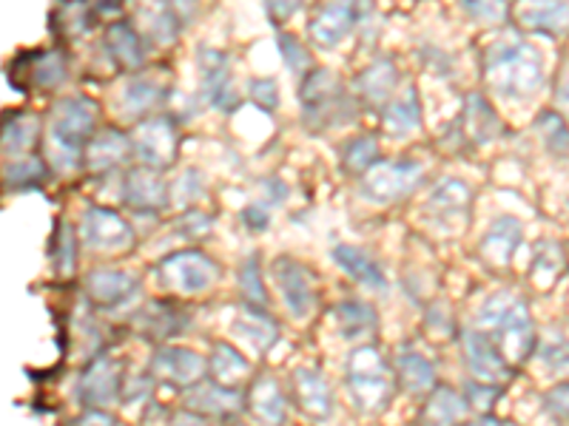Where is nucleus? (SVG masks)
Wrapping results in <instances>:
<instances>
[{
  "label": "nucleus",
  "mask_w": 569,
  "mask_h": 426,
  "mask_svg": "<svg viewBox=\"0 0 569 426\" xmlns=\"http://www.w3.org/2000/svg\"><path fill=\"white\" fill-rule=\"evenodd\" d=\"M485 78L498 98L525 103L543 89V54L521 34H505L487 45Z\"/></svg>",
  "instance_id": "f257e3e1"
},
{
  "label": "nucleus",
  "mask_w": 569,
  "mask_h": 426,
  "mask_svg": "<svg viewBox=\"0 0 569 426\" xmlns=\"http://www.w3.org/2000/svg\"><path fill=\"white\" fill-rule=\"evenodd\" d=\"M476 327L496 342L512 367H521L536 355L538 329L530 304L516 291H496L481 302L476 313Z\"/></svg>",
  "instance_id": "f03ea898"
},
{
  "label": "nucleus",
  "mask_w": 569,
  "mask_h": 426,
  "mask_svg": "<svg viewBox=\"0 0 569 426\" xmlns=\"http://www.w3.org/2000/svg\"><path fill=\"white\" fill-rule=\"evenodd\" d=\"M100 105L86 94H71L54 103L49 116V149L46 156L54 169L78 171L91 136L98 134Z\"/></svg>",
  "instance_id": "7ed1b4c3"
},
{
  "label": "nucleus",
  "mask_w": 569,
  "mask_h": 426,
  "mask_svg": "<svg viewBox=\"0 0 569 426\" xmlns=\"http://www.w3.org/2000/svg\"><path fill=\"white\" fill-rule=\"evenodd\" d=\"M345 387H348L350 404L362 415H379L390 407L396 387V369L385 358L376 344H356L345 362Z\"/></svg>",
  "instance_id": "20e7f679"
},
{
  "label": "nucleus",
  "mask_w": 569,
  "mask_h": 426,
  "mask_svg": "<svg viewBox=\"0 0 569 426\" xmlns=\"http://www.w3.org/2000/svg\"><path fill=\"white\" fill-rule=\"evenodd\" d=\"M305 129L328 131L350 123L356 116V100L350 98L339 78L328 69H311L299 83Z\"/></svg>",
  "instance_id": "39448f33"
},
{
  "label": "nucleus",
  "mask_w": 569,
  "mask_h": 426,
  "mask_svg": "<svg viewBox=\"0 0 569 426\" xmlns=\"http://www.w3.org/2000/svg\"><path fill=\"white\" fill-rule=\"evenodd\" d=\"M154 273L162 291L177 296H202L222 278L220 262L191 245L166 253L157 262Z\"/></svg>",
  "instance_id": "423d86ee"
},
{
  "label": "nucleus",
  "mask_w": 569,
  "mask_h": 426,
  "mask_svg": "<svg viewBox=\"0 0 569 426\" xmlns=\"http://www.w3.org/2000/svg\"><path fill=\"white\" fill-rule=\"evenodd\" d=\"M271 282L279 293L284 313L293 322H308L319 307L317 273L293 256H279L271 262Z\"/></svg>",
  "instance_id": "0eeeda50"
},
{
  "label": "nucleus",
  "mask_w": 569,
  "mask_h": 426,
  "mask_svg": "<svg viewBox=\"0 0 569 426\" xmlns=\"http://www.w3.org/2000/svg\"><path fill=\"white\" fill-rule=\"evenodd\" d=\"M80 245L94 256H120L134 251L137 233L126 216L103 205H89L80 220Z\"/></svg>",
  "instance_id": "6e6552de"
},
{
  "label": "nucleus",
  "mask_w": 569,
  "mask_h": 426,
  "mask_svg": "<svg viewBox=\"0 0 569 426\" xmlns=\"http://www.w3.org/2000/svg\"><path fill=\"white\" fill-rule=\"evenodd\" d=\"M123 362L109 353H98L83 369H80L74 395H78V404H83V407L111 409L114 404L123 400Z\"/></svg>",
  "instance_id": "1a4fd4ad"
},
{
  "label": "nucleus",
  "mask_w": 569,
  "mask_h": 426,
  "mask_svg": "<svg viewBox=\"0 0 569 426\" xmlns=\"http://www.w3.org/2000/svg\"><path fill=\"white\" fill-rule=\"evenodd\" d=\"M425 180V165L413 160H382L362 174V196L376 205H390L416 191Z\"/></svg>",
  "instance_id": "9d476101"
},
{
  "label": "nucleus",
  "mask_w": 569,
  "mask_h": 426,
  "mask_svg": "<svg viewBox=\"0 0 569 426\" xmlns=\"http://www.w3.org/2000/svg\"><path fill=\"white\" fill-rule=\"evenodd\" d=\"M459 347L461 358H465V367L470 373V378L476 382L496 384V387H505L512 382L516 367L505 358V353L496 347L487 333H481L479 327H461L459 329Z\"/></svg>",
  "instance_id": "9b49d317"
},
{
  "label": "nucleus",
  "mask_w": 569,
  "mask_h": 426,
  "mask_svg": "<svg viewBox=\"0 0 569 426\" xmlns=\"http://www.w3.org/2000/svg\"><path fill=\"white\" fill-rule=\"evenodd\" d=\"M191 327H194V316L182 304L171 302V298L146 302L131 316V329H134L137 336L154 344H171L174 338L186 336Z\"/></svg>",
  "instance_id": "f8f14e48"
},
{
  "label": "nucleus",
  "mask_w": 569,
  "mask_h": 426,
  "mask_svg": "<svg viewBox=\"0 0 569 426\" xmlns=\"http://www.w3.org/2000/svg\"><path fill=\"white\" fill-rule=\"evenodd\" d=\"M182 407L208 420L231 424L233 418H240V413H248V395L242 387H226L213 378H206L194 387L182 389Z\"/></svg>",
  "instance_id": "ddd939ff"
},
{
  "label": "nucleus",
  "mask_w": 569,
  "mask_h": 426,
  "mask_svg": "<svg viewBox=\"0 0 569 426\" xmlns=\"http://www.w3.org/2000/svg\"><path fill=\"white\" fill-rule=\"evenodd\" d=\"M149 373L160 384L188 389L208 378V358L182 344H160L149 362Z\"/></svg>",
  "instance_id": "4468645a"
},
{
  "label": "nucleus",
  "mask_w": 569,
  "mask_h": 426,
  "mask_svg": "<svg viewBox=\"0 0 569 426\" xmlns=\"http://www.w3.org/2000/svg\"><path fill=\"white\" fill-rule=\"evenodd\" d=\"M140 276L123 267H91L83 278V293L94 311H120L140 296Z\"/></svg>",
  "instance_id": "2eb2a0df"
},
{
  "label": "nucleus",
  "mask_w": 569,
  "mask_h": 426,
  "mask_svg": "<svg viewBox=\"0 0 569 426\" xmlns=\"http://www.w3.org/2000/svg\"><path fill=\"white\" fill-rule=\"evenodd\" d=\"M131 145H134V156L149 165V169H169L177 160L180 151V134H177L174 116H149L140 120L131 134Z\"/></svg>",
  "instance_id": "dca6fc26"
},
{
  "label": "nucleus",
  "mask_w": 569,
  "mask_h": 426,
  "mask_svg": "<svg viewBox=\"0 0 569 426\" xmlns=\"http://www.w3.org/2000/svg\"><path fill=\"white\" fill-rule=\"evenodd\" d=\"M120 202L129 207L137 216H157L160 211H166L171 202V187L166 185L162 174L149 165H137L129 169L123 176V185H120Z\"/></svg>",
  "instance_id": "f3484780"
},
{
  "label": "nucleus",
  "mask_w": 569,
  "mask_h": 426,
  "mask_svg": "<svg viewBox=\"0 0 569 426\" xmlns=\"http://www.w3.org/2000/svg\"><path fill=\"white\" fill-rule=\"evenodd\" d=\"M293 404L305 418L317 420V424H328L337 415V395L317 367H297L291 373V384H288Z\"/></svg>",
  "instance_id": "a211bd4d"
},
{
  "label": "nucleus",
  "mask_w": 569,
  "mask_h": 426,
  "mask_svg": "<svg viewBox=\"0 0 569 426\" xmlns=\"http://www.w3.org/2000/svg\"><path fill=\"white\" fill-rule=\"evenodd\" d=\"M197 69H200V89L202 98L211 109L228 111L237 109L240 98H237V89H233L231 78V60L220 49H200V58H197Z\"/></svg>",
  "instance_id": "6ab92c4d"
},
{
  "label": "nucleus",
  "mask_w": 569,
  "mask_h": 426,
  "mask_svg": "<svg viewBox=\"0 0 569 426\" xmlns=\"http://www.w3.org/2000/svg\"><path fill=\"white\" fill-rule=\"evenodd\" d=\"M359 3L362 0H325L322 7L308 20V38L319 49H337L359 23Z\"/></svg>",
  "instance_id": "aec40b11"
},
{
  "label": "nucleus",
  "mask_w": 569,
  "mask_h": 426,
  "mask_svg": "<svg viewBox=\"0 0 569 426\" xmlns=\"http://www.w3.org/2000/svg\"><path fill=\"white\" fill-rule=\"evenodd\" d=\"M248 395V413L266 426H288L291 420V400L288 393L279 384L277 375L259 373L253 375L251 384L246 389Z\"/></svg>",
  "instance_id": "412c9836"
},
{
  "label": "nucleus",
  "mask_w": 569,
  "mask_h": 426,
  "mask_svg": "<svg viewBox=\"0 0 569 426\" xmlns=\"http://www.w3.org/2000/svg\"><path fill=\"white\" fill-rule=\"evenodd\" d=\"M330 258H333V265L356 282L359 287L370 293H379V296H388L390 291V282H388V273H385L382 262L368 253L365 247H356V245H337L330 251Z\"/></svg>",
  "instance_id": "4be33fe9"
},
{
  "label": "nucleus",
  "mask_w": 569,
  "mask_h": 426,
  "mask_svg": "<svg viewBox=\"0 0 569 426\" xmlns=\"http://www.w3.org/2000/svg\"><path fill=\"white\" fill-rule=\"evenodd\" d=\"M521 240H525V225L512 213L492 220L479 242V253L485 258V265L496 267V271H507L512 265V256L521 247Z\"/></svg>",
  "instance_id": "5701e85b"
},
{
  "label": "nucleus",
  "mask_w": 569,
  "mask_h": 426,
  "mask_svg": "<svg viewBox=\"0 0 569 426\" xmlns=\"http://www.w3.org/2000/svg\"><path fill=\"white\" fill-rule=\"evenodd\" d=\"M231 336L246 344L253 355H266L279 342V322L268 313V307L242 304L233 316Z\"/></svg>",
  "instance_id": "b1692460"
},
{
  "label": "nucleus",
  "mask_w": 569,
  "mask_h": 426,
  "mask_svg": "<svg viewBox=\"0 0 569 426\" xmlns=\"http://www.w3.org/2000/svg\"><path fill=\"white\" fill-rule=\"evenodd\" d=\"M393 369L399 387L408 395H416V398H427V395L439 387L436 364L430 362L421 349H416L413 344H405V347L396 349Z\"/></svg>",
  "instance_id": "393cba45"
},
{
  "label": "nucleus",
  "mask_w": 569,
  "mask_h": 426,
  "mask_svg": "<svg viewBox=\"0 0 569 426\" xmlns=\"http://www.w3.org/2000/svg\"><path fill=\"white\" fill-rule=\"evenodd\" d=\"M131 154H134L131 136L114 125H106L91 136L89 149L83 154V169L91 174H109V171L120 169Z\"/></svg>",
  "instance_id": "a878e982"
},
{
  "label": "nucleus",
  "mask_w": 569,
  "mask_h": 426,
  "mask_svg": "<svg viewBox=\"0 0 569 426\" xmlns=\"http://www.w3.org/2000/svg\"><path fill=\"white\" fill-rule=\"evenodd\" d=\"M516 20L527 32L567 38L569 34V0H518Z\"/></svg>",
  "instance_id": "bb28decb"
},
{
  "label": "nucleus",
  "mask_w": 569,
  "mask_h": 426,
  "mask_svg": "<svg viewBox=\"0 0 569 426\" xmlns=\"http://www.w3.org/2000/svg\"><path fill=\"white\" fill-rule=\"evenodd\" d=\"M399 85V69L390 58H376L368 69L359 71L353 91L359 103L370 105V109L385 111V105L393 100V91Z\"/></svg>",
  "instance_id": "cd10ccee"
},
{
  "label": "nucleus",
  "mask_w": 569,
  "mask_h": 426,
  "mask_svg": "<svg viewBox=\"0 0 569 426\" xmlns=\"http://www.w3.org/2000/svg\"><path fill=\"white\" fill-rule=\"evenodd\" d=\"M103 45L109 58L123 71H137L146 65V38L142 32H137L131 20H114L106 29Z\"/></svg>",
  "instance_id": "c85d7f7f"
},
{
  "label": "nucleus",
  "mask_w": 569,
  "mask_h": 426,
  "mask_svg": "<svg viewBox=\"0 0 569 426\" xmlns=\"http://www.w3.org/2000/svg\"><path fill=\"white\" fill-rule=\"evenodd\" d=\"M208 378L226 384V387H246L253 378V364L233 344L217 342L208 355Z\"/></svg>",
  "instance_id": "c756f323"
},
{
  "label": "nucleus",
  "mask_w": 569,
  "mask_h": 426,
  "mask_svg": "<svg viewBox=\"0 0 569 426\" xmlns=\"http://www.w3.org/2000/svg\"><path fill=\"white\" fill-rule=\"evenodd\" d=\"M467 407L465 395L459 389H453L450 384H439L433 393L427 395L425 404H421L419 424L421 426H461L467 420Z\"/></svg>",
  "instance_id": "7c9ffc66"
},
{
  "label": "nucleus",
  "mask_w": 569,
  "mask_h": 426,
  "mask_svg": "<svg viewBox=\"0 0 569 426\" xmlns=\"http://www.w3.org/2000/svg\"><path fill=\"white\" fill-rule=\"evenodd\" d=\"M333 322H337L339 336H345L348 342H368L376 336L379 329V313L370 302L365 298H342L333 307Z\"/></svg>",
  "instance_id": "2f4dec72"
},
{
  "label": "nucleus",
  "mask_w": 569,
  "mask_h": 426,
  "mask_svg": "<svg viewBox=\"0 0 569 426\" xmlns=\"http://www.w3.org/2000/svg\"><path fill=\"white\" fill-rule=\"evenodd\" d=\"M470 205H472V187L465 180L456 176H445L433 185L430 196H427V207L433 211L439 220H470Z\"/></svg>",
  "instance_id": "473e14b6"
},
{
  "label": "nucleus",
  "mask_w": 569,
  "mask_h": 426,
  "mask_svg": "<svg viewBox=\"0 0 569 426\" xmlns=\"http://www.w3.org/2000/svg\"><path fill=\"white\" fill-rule=\"evenodd\" d=\"M382 125L390 136H410L421 129V103L416 85H405L382 111Z\"/></svg>",
  "instance_id": "72a5a7b5"
},
{
  "label": "nucleus",
  "mask_w": 569,
  "mask_h": 426,
  "mask_svg": "<svg viewBox=\"0 0 569 426\" xmlns=\"http://www.w3.org/2000/svg\"><path fill=\"white\" fill-rule=\"evenodd\" d=\"M169 94V85L162 83V80L149 78V74H134L129 83L123 85V94H120V109H123L126 116L137 120V116L149 114L151 109L166 100Z\"/></svg>",
  "instance_id": "f704fd0d"
},
{
  "label": "nucleus",
  "mask_w": 569,
  "mask_h": 426,
  "mask_svg": "<svg viewBox=\"0 0 569 426\" xmlns=\"http://www.w3.org/2000/svg\"><path fill=\"white\" fill-rule=\"evenodd\" d=\"M567 271H569L567 247L556 240L538 242L536 253H532V265H530L532 284H536L538 291H550L552 284H556Z\"/></svg>",
  "instance_id": "c9c22d12"
},
{
  "label": "nucleus",
  "mask_w": 569,
  "mask_h": 426,
  "mask_svg": "<svg viewBox=\"0 0 569 426\" xmlns=\"http://www.w3.org/2000/svg\"><path fill=\"white\" fill-rule=\"evenodd\" d=\"M40 136V120L29 111H12L3 120V154L20 160V156H29L32 149L38 145Z\"/></svg>",
  "instance_id": "e433bc0d"
},
{
  "label": "nucleus",
  "mask_w": 569,
  "mask_h": 426,
  "mask_svg": "<svg viewBox=\"0 0 569 426\" xmlns=\"http://www.w3.org/2000/svg\"><path fill=\"white\" fill-rule=\"evenodd\" d=\"M142 20V38L154 40L160 45H171L177 38H180V18L171 12V7L166 0H151L140 9Z\"/></svg>",
  "instance_id": "4c0bfd02"
},
{
  "label": "nucleus",
  "mask_w": 569,
  "mask_h": 426,
  "mask_svg": "<svg viewBox=\"0 0 569 426\" xmlns=\"http://www.w3.org/2000/svg\"><path fill=\"white\" fill-rule=\"evenodd\" d=\"M46 180H49V162L38 154L7 162V169H3V185H7V191H18V194L38 191Z\"/></svg>",
  "instance_id": "58836bf2"
},
{
  "label": "nucleus",
  "mask_w": 569,
  "mask_h": 426,
  "mask_svg": "<svg viewBox=\"0 0 569 426\" xmlns=\"http://www.w3.org/2000/svg\"><path fill=\"white\" fill-rule=\"evenodd\" d=\"M78 227L71 225L69 220H60L54 225L52 247H49V258H52V267L58 276L69 278L78 271V253H80V236Z\"/></svg>",
  "instance_id": "ea45409f"
},
{
  "label": "nucleus",
  "mask_w": 569,
  "mask_h": 426,
  "mask_svg": "<svg viewBox=\"0 0 569 426\" xmlns=\"http://www.w3.org/2000/svg\"><path fill=\"white\" fill-rule=\"evenodd\" d=\"M465 131H467V136H470L472 142H479V145L490 142L492 136L501 131V123H498L496 111L490 109V103H487L481 94H470V98H467Z\"/></svg>",
  "instance_id": "a19ab883"
},
{
  "label": "nucleus",
  "mask_w": 569,
  "mask_h": 426,
  "mask_svg": "<svg viewBox=\"0 0 569 426\" xmlns=\"http://www.w3.org/2000/svg\"><path fill=\"white\" fill-rule=\"evenodd\" d=\"M376 162H379V142H376V136H350L342 145V169L348 174H368Z\"/></svg>",
  "instance_id": "79ce46f5"
},
{
  "label": "nucleus",
  "mask_w": 569,
  "mask_h": 426,
  "mask_svg": "<svg viewBox=\"0 0 569 426\" xmlns=\"http://www.w3.org/2000/svg\"><path fill=\"white\" fill-rule=\"evenodd\" d=\"M237 291H240L246 304L268 307L266 282H262V267H259V253H248V256L242 258V265L237 267Z\"/></svg>",
  "instance_id": "37998d69"
},
{
  "label": "nucleus",
  "mask_w": 569,
  "mask_h": 426,
  "mask_svg": "<svg viewBox=\"0 0 569 426\" xmlns=\"http://www.w3.org/2000/svg\"><path fill=\"white\" fill-rule=\"evenodd\" d=\"M536 355L550 373H569V338L561 329H550V333L538 336Z\"/></svg>",
  "instance_id": "c03bdc74"
},
{
  "label": "nucleus",
  "mask_w": 569,
  "mask_h": 426,
  "mask_svg": "<svg viewBox=\"0 0 569 426\" xmlns=\"http://www.w3.org/2000/svg\"><path fill=\"white\" fill-rule=\"evenodd\" d=\"M211 231H213V220L206 211H200V207H188V211H182L174 220L177 240L191 242V247H194L197 242H206L208 236H211Z\"/></svg>",
  "instance_id": "a18cd8bd"
},
{
  "label": "nucleus",
  "mask_w": 569,
  "mask_h": 426,
  "mask_svg": "<svg viewBox=\"0 0 569 426\" xmlns=\"http://www.w3.org/2000/svg\"><path fill=\"white\" fill-rule=\"evenodd\" d=\"M536 129L541 134L543 145L558 156H567L569 154V129L563 123L558 111H543L541 116L536 120Z\"/></svg>",
  "instance_id": "49530a36"
},
{
  "label": "nucleus",
  "mask_w": 569,
  "mask_h": 426,
  "mask_svg": "<svg viewBox=\"0 0 569 426\" xmlns=\"http://www.w3.org/2000/svg\"><path fill=\"white\" fill-rule=\"evenodd\" d=\"M501 389L505 387H496V384H487V382H476L467 375L465 384H461V395H465L467 407L470 413H479V415H490L492 407L498 404L501 398Z\"/></svg>",
  "instance_id": "de8ad7c7"
},
{
  "label": "nucleus",
  "mask_w": 569,
  "mask_h": 426,
  "mask_svg": "<svg viewBox=\"0 0 569 426\" xmlns=\"http://www.w3.org/2000/svg\"><path fill=\"white\" fill-rule=\"evenodd\" d=\"M206 196V180L197 169H186L171 185V202L180 207H194Z\"/></svg>",
  "instance_id": "09e8293b"
},
{
  "label": "nucleus",
  "mask_w": 569,
  "mask_h": 426,
  "mask_svg": "<svg viewBox=\"0 0 569 426\" xmlns=\"http://www.w3.org/2000/svg\"><path fill=\"white\" fill-rule=\"evenodd\" d=\"M277 45H279V52H282L284 69L291 71L293 78H305V74L313 69L311 54H308V49L302 45V40H297L293 34H288V32H279Z\"/></svg>",
  "instance_id": "8fccbe9b"
},
{
  "label": "nucleus",
  "mask_w": 569,
  "mask_h": 426,
  "mask_svg": "<svg viewBox=\"0 0 569 426\" xmlns=\"http://www.w3.org/2000/svg\"><path fill=\"white\" fill-rule=\"evenodd\" d=\"M425 329L436 338H450V336H459L461 327H456V318H453V311H450V304L430 302L425 307Z\"/></svg>",
  "instance_id": "3c124183"
},
{
  "label": "nucleus",
  "mask_w": 569,
  "mask_h": 426,
  "mask_svg": "<svg viewBox=\"0 0 569 426\" xmlns=\"http://www.w3.org/2000/svg\"><path fill=\"white\" fill-rule=\"evenodd\" d=\"M459 9L470 20L498 27L507 20V0H459Z\"/></svg>",
  "instance_id": "603ef678"
},
{
  "label": "nucleus",
  "mask_w": 569,
  "mask_h": 426,
  "mask_svg": "<svg viewBox=\"0 0 569 426\" xmlns=\"http://www.w3.org/2000/svg\"><path fill=\"white\" fill-rule=\"evenodd\" d=\"M248 100L262 111L279 109V85L273 78H257L248 83Z\"/></svg>",
  "instance_id": "864d4df0"
},
{
  "label": "nucleus",
  "mask_w": 569,
  "mask_h": 426,
  "mask_svg": "<svg viewBox=\"0 0 569 426\" xmlns=\"http://www.w3.org/2000/svg\"><path fill=\"white\" fill-rule=\"evenodd\" d=\"M543 409L558 424H569V382L552 384L547 393H543Z\"/></svg>",
  "instance_id": "5fc2aeb1"
},
{
  "label": "nucleus",
  "mask_w": 569,
  "mask_h": 426,
  "mask_svg": "<svg viewBox=\"0 0 569 426\" xmlns=\"http://www.w3.org/2000/svg\"><path fill=\"white\" fill-rule=\"evenodd\" d=\"M240 220H242V225H246L251 233L268 231V227H271V205H268V202H262V200L251 202V205L242 207Z\"/></svg>",
  "instance_id": "6e6d98bb"
},
{
  "label": "nucleus",
  "mask_w": 569,
  "mask_h": 426,
  "mask_svg": "<svg viewBox=\"0 0 569 426\" xmlns=\"http://www.w3.org/2000/svg\"><path fill=\"white\" fill-rule=\"evenodd\" d=\"M266 7H268V18H271V23L282 27V23H288V20L297 14V9L302 7V0H266Z\"/></svg>",
  "instance_id": "4d7b16f0"
},
{
  "label": "nucleus",
  "mask_w": 569,
  "mask_h": 426,
  "mask_svg": "<svg viewBox=\"0 0 569 426\" xmlns=\"http://www.w3.org/2000/svg\"><path fill=\"white\" fill-rule=\"evenodd\" d=\"M259 187H262V202H268L271 207L288 200V185L279 176H268V180L259 182Z\"/></svg>",
  "instance_id": "13d9d810"
},
{
  "label": "nucleus",
  "mask_w": 569,
  "mask_h": 426,
  "mask_svg": "<svg viewBox=\"0 0 569 426\" xmlns=\"http://www.w3.org/2000/svg\"><path fill=\"white\" fill-rule=\"evenodd\" d=\"M74 426H117V418L109 413V409L86 407L83 413L78 415V424Z\"/></svg>",
  "instance_id": "bf43d9fd"
},
{
  "label": "nucleus",
  "mask_w": 569,
  "mask_h": 426,
  "mask_svg": "<svg viewBox=\"0 0 569 426\" xmlns=\"http://www.w3.org/2000/svg\"><path fill=\"white\" fill-rule=\"evenodd\" d=\"M123 3L126 0H89L94 18H114V14L123 12Z\"/></svg>",
  "instance_id": "052dcab7"
},
{
  "label": "nucleus",
  "mask_w": 569,
  "mask_h": 426,
  "mask_svg": "<svg viewBox=\"0 0 569 426\" xmlns=\"http://www.w3.org/2000/svg\"><path fill=\"white\" fill-rule=\"evenodd\" d=\"M166 3H169L171 12H174L177 18H180L182 27H188V23L194 20V14H197V0H166Z\"/></svg>",
  "instance_id": "680f3d73"
},
{
  "label": "nucleus",
  "mask_w": 569,
  "mask_h": 426,
  "mask_svg": "<svg viewBox=\"0 0 569 426\" xmlns=\"http://www.w3.org/2000/svg\"><path fill=\"white\" fill-rule=\"evenodd\" d=\"M556 103H558V109L567 111V114H569V63H563L561 65V74H558Z\"/></svg>",
  "instance_id": "e2e57ef3"
},
{
  "label": "nucleus",
  "mask_w": 569,
  "mask_h": 426,
  "mask_svg": "<svg viewBox=\"0 0 569 426\" xmlns=\"http://www.w3.org/2000/svg\"><path fill=\"white\" fill-rule=\"evenodd\" d=\"M169 426H211V420L202 418V415H197V413H191V409L182 407L180 413L171 415Z\"/></svg>",
  "instance_id": "0e129e2a"
},
{
  "label": "nucleus",
  "mask_w": 569,
  "mask_h": 426,
  "mask_svg": "<svg viewBox=\"0 0 569 426\" xmlns=\"http://www.w3.org/2000/svg\"><path fill=\"white\" fill-rule=\"evenodd\" d=\"M461 426H505V424L490 413V415H479V418H472V420H465Z\"/></svg>",
  "instance_id": "69168bd1"
},
{
  "label": "nucleus",
  "mask_w": 569,
  "mask_h": 426,
  "mask_svg": "<svg viewBox=\"0 0 569 426\" xmlns=\"http://www.w3.org/2000/svg\"><path fill=\"white\" fill-rule=\"evenodd\" d=\"M226 426H248V424H240V420H231V424H226Z\"/></svg>",
  "instance_id": "338daca9"
}]
</instances>
